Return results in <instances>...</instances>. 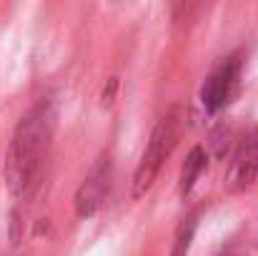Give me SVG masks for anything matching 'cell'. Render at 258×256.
<instances>
[{
  "label": "cell",
  "mask_w": 258,
  "mask_h": 256,
  "mask_svg": "<svg viewBox=\"0 0 258 256\" xmlns=\"http://www.w3.org/2000/svg\"><path fill=\"white\" fill-rule=\"evenodd\" d=\"M55 131V106L50 98L38 100L15 126L5 153V183L13 198L23 201L35 193Z\"/></svg>",
  "instance_id": "1"
},
{
  "label": "cell",
  "mask_w": 258,
  "mask_h": 256,
  "mask_svg": "<svg viewBox=\"0 0 258 256\" xmlns=\"http://www.w3.org/2000/svg\"><path fill=\"white\" fill-rule=\"evenodd\" d=\"M175 138H178V108H171L153 128L151 138H148V146L136 166V173H133V183H131V196L138 201L143 198L151 186L156 183L158 173L163 169L166 159L171 156L173 146H175Z\"/></svg>",
  "instance_id": "2"
},
{
  "label": "cell",
  "mask_w": 258,
  "mask_h": 256,
  "mask_svg": "<svg viewBox=\"0 0 258 256\" xmlns=\"http://www.w3.org/2000/svg\"><path fill=\"white\" fill-rule=\"evenodd\" d=\"M110 186H113V164H110V156H100L93 169L88 171V176L83 178V183L78 186L76 191V198H73V209H76V216L78 219H90L100 211V206L105 203L108 193H110Z\"/></svg>",
  "instance_id": "3"
},
{
  "label": "cell",
  "mask_w": 258,
  "mask_h": 256,
  "mask_svg": "<svg viewBox=\"0 0 258 256\" xmlns=\"http://www.w3.org/2000/svg\"><path fill=\"white\" fill-rule=\"evenodd\" d=\"M241 68H243L241 56H231L211 71V76L201 85V103H203L206 113H218L228 106V100L238 85V78H241Z\"/></svg>",
  "instance_id": "4"
},
{
  "label": "cell",
  "mask_w": 258,
  "mask_h": 256,
  "mask_svg": "<svg viewBox=\"0 0 258 256\" xmlns=\"http://www.w3.org/2000/svg\"><path fill=\"white\" fill-rule=\"evenodd\" d=\"M258 176V128H251L243 133L233 148L231 166L226 173V191L228 193H241L253 186Z\"/></svg>",
  "instance_id": "5"
},
{
  "label": "cell",
  "mask_w": 258,
  "mask_h": 256,
  "mask_svg": "<svg viewBox=\"0 0 258 256\" xmlns=\"http://www.w3.org/2000/svg\"><path fill=\"white\" fill-rule=\"evenodd\" d=\"M206 166H208V153H206V148H203V146H193L190 153L185 156L183 169H180V181H178L180 196H188V193L193 191L198 176L206 171Z\"/></svg>",
  "instance_id": "6"
},
{
  "label": "cell",
  "mask_w": 258,
  "mask_h": 256,
  "mask_svg": "<svg viewBox=\"0 0 258 256\" xmlns=\"http://www.w3.org/2000/svg\"><path fill=\"white\" fill-rule=\"evenodd\" d=\"M236 143H238V138H236L231 126H218L211 133V151H213L216 159H223L226 153H231L236 148Z\"/></svg>",
  "instance_id": "7"
},
{
  "label": "cell",
  "mask_w": 258,
  "mask_h": 256,
  "mask_svg": "<svg viewBox=\"0 0 258 256\" xmlns=\"http://www.w3.org/2000/svg\"><path fill=\"white\" fill-rule=\"evenodd\" d=\"M193 234H196V219H188V224H183L180 231H178V236H175L171 256H188L190 244H193Z\"/></svg>",
  "instance_id": "8"
},
{
  "label": "cell",
  "mask_w": 258,
  "mask_h": 256,
  "mask_svg": "<svg viewBox=\"0 0 258 256\" xmlns=\"http://www.w3.org/2000/svg\"><path fill=\"white\" fill-rule=\"evenodd\" d=\"M115 90H118V78H110V81H108V85L103 88V95H100V98H103V106H110V103H113Z\"/></svg>",
  "instance_id": "9"
}]
</instances>
